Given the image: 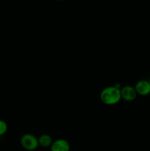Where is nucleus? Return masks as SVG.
Here are the masks:
<instances>
[{
	"label": "nucleus",
	"mask_w": 150,
	"mask_h": 151,
	"mask_svg": "<svg viewBox=\"0 0 150 151\" xmlns=\"http://www.w3.org/2000/svg\"><path fill=\"white\" fill-rule=\"evenodd\" d=\"M59 1H65V0H59Z\"/></svg>",
	"instance_id": "8"
},
{
	"label": "nucleus",
	"mask_w": 150,
	"mask_h": 151,
	"mask_svg": "<svg viewBox=\"0 0 150 151\" xmlns=\"http://www.w3.org/2000/svg\"><path fill=\"white\" fill-rule=\"evenodd\" d=\"M7 131V125L6 122L0 119V137L6 134Z\"/></svg>",
	"instance_id": "7"
},
{
	"label": "nucleus",
	"mask_w": 150,
	"mask_h": 151,
	"mask_svg": "<svg viewBox=\"0 0 150 151\" xmlns=\"http://www.w3.org/2000/svg\"><path fill=\"white\" fill-rule=\"evenodd\" d=\"M135 88L138 94L146 96L150 94V83L144 80L140 81L136 83Z\"/></svg>",
	"instance_id": "5"
},
{
	"label": "nucleus",
	"mask_w": 150,
	"mask_h": 151,
	"mask_svg": "<svg viewBox=\"0 0 150 151\" xmlns=\"http://www.w3.org/2000/svg\"><path fill=\"white\" fill-rule=\"evenodd\" d=\"M20 143L24 149L28 151L35 150L39 146L38 140L35 136L31 134H24L20 139Z\"/></svg>",
	"instance_id": "2"
},
{
	"label": "nucleus",
	"mask_w": 150,
	"mask_h": 151,
	"mask_svg": "<svg viewBox=\"0 0 150 151\" xmlns=\"http://www.w3.org/2000/svg\"><path fill=\"white\" fill-rule=\"evenodd\" d=\"M38 145L42 147H51L53 142V139L51 137L49 134H42L38 138Z\"/></svg>",
	"instance_id": "6"
},
{
	"label": "nucleus",
	"mask_w": 150,
	"mask_h": 151,
	"mask_svg": "<svg viewBox=\"0 0 150 151\" xmlns=\"http://www.w3.org/2000/svg\"><path fill=\"white\" fill-rule=\"evenodd\" d=\"M50 151H70V144L63 139H59L52 142Z\"/></svg>",
	"instance_id": "4"
},
{
	"label": "nucleus",
	"mask_w": 150,
	"mask_h": 151,
	"mask_svg": "<svg viewBox=\"0 0 150 151\" xmlns=\"http://www.w3.org/2000/svg\"><path fill=\"white\" fill-rule=\"evenodd\" d=\"M136 90L134 87L131 86H125L121 88V99L124 100L125 101L131 102L133 101L137 97Z\"/></svg>",
	"instance_id": "3"
},
{
	"label": "nucleus",
	"mask_w": 150,
	"mask_h": 151,
	"mask_svg": "<svg viewBox=\"0 0 150 151\" xmlns=\"http://www.w3.org/2000/svg\"><path fill=\"white\" fill-rule=\"evenodd\" d=\"M101 102L106 105L112 106L117 104L121 100V89L117 86H108L101 91L100 94Z\"/></svg>",
	"instance_id": "1"
}]
</instances>
